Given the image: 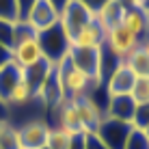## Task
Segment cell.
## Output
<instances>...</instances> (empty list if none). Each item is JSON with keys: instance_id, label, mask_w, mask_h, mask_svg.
I'll use <instances>...</instances> for the list:
<instances>
[{"instance_id": "32", "label": "cell", "mask_w": 149, "mask_h": 149, "mask_svg": "<svg viewBox=\"0 0 149 149\" xmlns=\"http://www.w3.org/2000/svg\"><path fill=\"white\" fill-rule=\"evenodd\" d=\"M123 2H125L127 7H141L143 9V2H145V0H123Z\"/></svg>"}, {"instance_id": "5", "label": "cell", "mask_w": 149, "mask_h": 149, "mask_svg": "<svg viewBox=\"0 0 149 149\" xmlns=\"http://www.w3.org/2000/svg\"><path fill=\"white\" fill-rule=\"evenodd\" d=\"M130 130H132L130 123L104 117V121L100 123L95 136L104 143L106 149H125V141H127V136H130Z\"/></svg>"}, {"instance_id": "27", "label": "cell", "mask_w": 149, "mask_h": 149, "mask_svg": "<svg viewBox=\"0 0 149 149\" xmlns=\"http://www.w3.org/2000/svg\"><path fill=\"white\" fill-rule=\"evenodd\" d=\"M86 136H89V134H76V136H71L69 149H84L86 147Z\"/></svg>"}, {"instance_id": "30", "label": "cell", "mask_w": 149, "mask_h": 149, "mask_svg": "<svg viewBox=\"0 0 149 149\" xmlns=\"http://www.w3.org/2000/svg\"><path fill=\"white\" fill-rule=\"evenodd\" d=\"M9 117H11V108H9L7 102L0 100V121H11Z\"/></svg>"}, {"instance_id": "33", "label": "cell", "mask_w": 149, "mask_h": 149, "mask_svg": "<svg viewBox=\"0 0 149 149\" xmlns=\"http://www.w3.org/2000/svg\"><path fill=\"white\" fill-rule=\"evenodd\" d=\"M143 11L149 15V0H145V2H143Z\"/></svg>"}, {"instance_id": "15", "label": "cell", "mask_w": 149, "mask_h": 149, "mask_svg": "<svg viewBox=\"0 0 149 149\" xmlns=\"http://www.w3.org/2000/svg\"><path fill=\"white\" fill-rule=\"evenodd\" d=\"M123 63L136 74V78L138 76H149V52H147V48L143 43H138Z\"/></svg>"}, {"instance_id": "18", "label": "cell", "mask_w": 149, "mask_h": 149, "mask_svg": "<svg viewBox=\"0 0 149 149\" xmlns=\"http://www.w3.org/2000/svg\"><path fill=\"white\" fill-rule=\"evenodd\" d=\"M69 143H71L69 132H65L63 127H50L48 141H45L48 149H69Z\"/></svg>"}, {"instance_id": "24", "label": "cell", "mask_w": 149, "mask_h": 149, "mask_svg": "<svg viewBox=\"0 0 149 149\" xmlns=\"http://www.w3.org/2000/svg\"><path fill=\"white\" fill-rule=\"evenodd\" d=\"M132 125H134V127H141V130H147V127H149V104L136 106V112H134V119H132Z\"/></svg>"}, {"instance_id": "36", "label": "cell", "mask_w": 149, "mask_h": 149, "mask_svg": "<svg viewBox=\"0 0 149 149\" xmlns=\"http://www.w3.org/2000/svg\"><path fill=\"white\" fill-rule=\"evenodd\" d=\"M145 132H147V136H149V127H147V130H145Z\"/></svg>"}, {"instance_id": "2", "label": "cell", "mask_w": 149, "mask_h": 149, "mask_svg": "<svg viewBox=\"0 0 149 149\" xmlns=\"http://www.w3.org/2000/svg\"><path fill=\"white\" fill-rule=\"evenodd\" d=\"M37 37H39L41 52H43V61L50 63L52 67H56V65L69 54V39L65 37L63 28H61L58 24L45 28L43 33L37 35Z\"/></svg>"}, {"instance_id": "34", "label": "cell", "mask_w": 149, "mask_h": 149, "mask_svg": "<svg viewBox=\"0 0 149 149\" xmlns=\"http://www.w3.org/2000/svg\"><path fill=\"white\" fill-rule=\"evenodd\" d=\"M7 123H11V121H0V132H2L4 127H7Z\"/></svg>"}, {"instance_id": "16", "label": "cell", "mask_w": 149, "mask_h": 149, "mask_svg": "<svg viewBox=\"0 0 149 149\" xmlns=\"http://www.w3.org/2000/svg\"><path fill=\"white\" fill-rule=\"evenodd\" d=\"M35 100V93H33V86L28 84V80L24 78V74H22V78L17 80V84L13 86V91H11V95L7 97V104H9V108H13V106H26L30 104V102Z\"/></svg>"}, {"instance_id": "25", "label": "cell", "mask_w": 149, "mask_h": 149, "mask_svg": "<svg viewBox=\"0 0 149 149\" xmlns=\"http://www.w3.org/2000/svg\"><path fill=\"white\" fill-rule=\"evenodd\" d=\"M78 2H80V4H84V7L89 9V11L93 13V15H97V13L102 11V9L106 7V4L110 2V0H78Z\"/></svg>"}, {"instance_id": "12", "label": "cell", "mask_w": 149, "mask_h": 149, "mask_svg": "<svg viewBox=\"0 0 149 149\" xmlns=\"http://www.w3.org/2000/svg\"><path fill=\"white\" fill-rule=\"evenodd\" d=\"M17 132H19V141H22V149H41L45 147L50 125L41 119H33L26 121L24 125H17Z\"/></svg>"}, {"instance_id": "6", "label": "cell", "mask_w": 149, "mask_h": 149, "mask_svg": "<svg viewBox=\"0 0 149 149\" xmlns=\"http://www.w3.org/2000/svg\"><path fill=\"white\" fill-rule=\"evenodd\" d=\"M58 17H61V13L54 9V4L50 2V0H37V2L30 7V11L24 15L22 22H26L28 26L39 35V33H43L45 28L56 26V24H58Z\"/></svg>"}, {"instance_id": "31", "label": "cell", "mask_w": 149, "mask_h": 149, "mask_svg": "<svg viewBox=\"0 0 149 149\" xmlns=\"http://www.w3.org/2000/svg\"><path fill=\"white\" fill-rule=\"evenodd\" d=\"M50 2H52V4H54V9L61 13V11H63V9L69 4V0H50Z\"/></svg>"}, {"instance_id": "1", "label": "cell", "mask_w": 149, "mask_h": 149, "mask_svg": "<svg viewBox=\"0 0 149 149\" xmlns=\"http://www.w3.org/2000/svg\"><path fill=\"white\" fill-rule=\"evenodd\" d=\"M56 74H58L61 86H63V93L67 100H76L80 95H89L95 86H100V82H95L86 71H82L69 58V54L56 65Z\"/></svg>"}, {"instance_id": "20", "label": "cell", "mask_w": 149, "mask_h": 149, "mask_svg": "<svg viewBox=\"0 0 149 149\" xmlns=\"http://www.w3.org/2000/svg\"><path fill=\"white\" fill-rule=\"evenodd\" d=\"M0 149H22V141H19L17 125L7 123V127L0 132Z\"/></svg>"}, {"instance_id": "13", "label": "cell", "mask_w": 149, "mask_h": 149, "mask_svg": "<svg viewBox=\"0 0 149 149\" xmlns=\"http://www.w3.org/2000/svg\"><path fill=\"white\" fill-rule=\"evenodd\" d=\"M134 112H136V104L130 95H117V97L108 100L106 117H110V119H117V121H123V123H130L132 125Z\"/></svg>"}, {"instance_id": "21", "label": "cell", "mask_w": 149, "mask_h": 149, "mask_svg": "<svg viewBox=\"0 0 149 149\" xmlns=\"http://www.w3.org/2000/svg\"><path fill=\"white\" fill-rule=\"evenodd\" d=\"M125 149H149V136H147V132L141 130V127L132 125L130 136H127V141H125Z\"/></svg>"}, {"instance_id": "3", "label": "cell", "mask_w": 149, "mask_h": 149, "mask_svg": "<svg viewBox=\"0 0 149 149\" xmlns=\"http://www.w3.org/2000/svg\"><path fill=\"white\" fill-rule=\"evenodd\" d=\"M91 19H95V15L89 11V9L84 7V4H80L78 0H69V4L61 11V17H58V26L63 28L65 37L71 41L78 30L84 26V24H89Z\"/></svg>"}, {"instance_id": "7", "label": "cell", "mask_w": 149, "mask_h": 149, "mask_svg": "<svg viewBox=\"0 0 149 149\" xmlns=\"http://www.w3.org/2000/svg\"><path fill=\"white\" fill-rule=\"evenodd\" d=\"M104 41H106V28L102 26L100 22L91 19L89 24H84L78 33L71 37L69 45L71 48H78V50H102L104 48Z\"/></svg>"}, {"instance_id": "26", "label": "cell", "mask_w": 149, "mask_h": 149, "mask_svg": "<svg viewBox=\"0 0 149 149\" xmlns=\"http://www.w3.org/2000/svg\"><path fill=\"white\" fill-rule=\"evenodd\" d=\"M37 2V0H15V4H17V13H19V19H24V15L30 11V7Z\"/></svg>"}, {"instance_id": "4", "label": "cell", "mask_w": 149, "mask_h": 149, "mask_svg": "<svg viewBox=\"0 0 149 149\" xmlns=\"http://www.w3.org/2000/svg\"><path fill=\"white\" fill-rule=\"evenodd\" d=\"M136 45H138V39L130 33V30L123 28L121 24H117V26H112V28L106 30L104 48L108 50L117 61H125Z\"/></svg>"}, {"instance_id": "9", "label": "cell", "mask_w": 149, "mask_h": 149, "mask_svg": "<svg viewBox=\"0 0 149 149\" xmlns=\"http://www.w3.org/2000/svg\"><path fill=\"white\" fill-rule=\"evenodd\" d=\"M76 104V110H78V117L82 121V127H84L86 134H95L100 123L104 121V112L100 110V106L93 102L91 95H80L76 100H71Z\"/></svg>"}, {"instance_id": "8", "label": "cell", "mask_w": 149, "mask_h": 149, "mask_svg": "<svg viewBox=\"0 0 149 149\" xmlns=\"http://www.w3.org/2000/svg\"><path fill=\"white\" fill-rule=\"evenodd\" d=\"M134 80H136V74L121 61V63L104 78V89H106V93H108L110 97L130 95L132 86H134Z\"/></svg>"}, {"instance_id": "37", "label": "cell", "mask_w": 149, "mask_h": 149, "mask_svg": "<svg viewBox=\"0 0 149 149\" xmlns=\"http://www.w3.org/2000/svg\"><path fill=\"white\" fill-rule=\"evenodd\" d=\"M41 149H48V147H41Z\"/></svg>"}, {"instance_id": "14", "label": "cell", "mask_w": 149, "mask_h": 149, "mask_svg": "<svg viewBox=\"0 0 149 149\" xmlns=\"http://www.w3.org/2000/svg\"><path fill=\"white\" fill-rule=\"evenodd\" d=\"M22 74H24V69H19L13 61L7 63L4 67H0V100L2 102H7V97L11 95L13 86L17 84V80L22 78Z\"/></svg>"}, {"instance_id": "17", "label": "cell", "mask_w": 149, "mask_h": 149, "mask_svg": "<svg viewBox=\"0 0 149 149\" xmlns=\"http://www.w3.org/2000/svg\"><path fill=\"white\" fill-rule=\"evenodd\" d=\"M50 71H52V65L45 63V61H41L39 65H35V67H30V69L24 71V78H26V80H28V84L33 86L35 97L39 95V91H41V86H43L45 78L50 76Z\"/></svg>"}, {"instance_id": "19", "label": "cell", "mask_w": 149, "mask_h": 149, "mask_svg": "<svg viewBox=\"0 0 149 149\" xmlns=\"http://www.w3.org/2000/svg\"><path fill=\"white\" fill-rule=\"evenodd\" d=\"M130 97L134 100L136 106L149 104V76H138L134 80V86L130 91Z\"/></svg>"}, {"instance_id": "11", "label": "cell", "mask_w": 149, "mask_h": 149, "mask_svg": "<svg viewBox=\"0 0 149 149\" xmlns=\"http://www.w3.org/2000/svg\"><path fill=\"white\" fill-rule=\"evenodd\" d=\"M119 24L134 35L138 39V43L149 41V15L143 11L141 7H125Z\"/></svg>"}, {"instance_id": "22", "label": "cell", "mask_w": 149, "mask_h": 149, "mask_svg": "<svg viewBox=\"0 0 149 149\" xmlns=\"http://www.w3.org/2000/svg\"><path fill=\"white\" fill-rule=\"evenodd\" d=\"M0 19H4V22H22L15 0H0Z\"/></svg>"}, {"instance_id": "35", "label": "cell", "mask_w": 149, "mask_h": 149, "mask_svg": "<svg viewBox=\"0 0 149 149\" xmlns=\"http://www.w3.org/2000/svg\"><path fill=\"white\" fill-rule=\"evenodd\" d=\"M143 45H145V48H147V52H149V41H145V43H143Z\"/></svg>"}, {"instance_id": "29", "label": "cell", "mask_w": 149, "mask_h": 149, "mask_svg": "<svg viewBox=\"0 0 149 149\" xmlns=\"http://www.w3.org/2000/svg\"><path fill=\"white\" fill-rule=\"evenodd\" d=\"M7 63H11V50L0 45V67H4Z\"/></svg>"}, {"instance_id": "23", "label": "cell", "mask_w": 149, "mask_h": 149, "mask_svg": "<svg viewBox=\"0 0 149 149\" xmlns=\"http://www.w3.org/2000/svg\"><path fill=\"white\" fill-rule=\"evenodd\" d=\"M13 30H15V22L0 19V45H4L9 50L13 48Z\"/></svg>"}, {"instance_id": "28", "label": "cell", "mask_w": 149, "mask_h": 149, "mask_svg": "<svg viewBox=\"0 0 149 149\" xmlns=\"http://www.w3.org/2000/svg\"><path fill=\"white\" fill-rule=\"evenodd\" d=\"M84 149H106V147H104V143H102L95 134H89V136H86V147Z\"/></svg>"}, {"instance_id": "10", "label": "cell", "mask_w": 149, "mask_h": 149, "mask_svg": "<svg viewBox=\"0 0 149 149\" xmlns=\"http://www.w3.org/2000/svg\"><path fill=\"white\" fill-rule=\"evenodd\" d=\"M69 58L82 71H86L95 82L104 84V78H102V50H78L69 45Z\"/></svg>"}]
</instances>
